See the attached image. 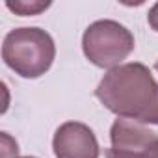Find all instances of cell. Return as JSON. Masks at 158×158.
Wrapping results in <instances>:
<instances>
[{
  "label": "cell",
  "instance_id": "cell-3",
  "mask_svg": "<svg viewBox=\"0 0 158 158\" xmlns=\"http://www.w3.org/2000/svg\"><path fill=\"white\" fill-rule=\"evenodd\" d=\"M82 50L93 65L101 69H114L119 67L134 50V35L117 21H95L82 35Z\"/></svg>",
  "mask_w": 158,
  "mask_h": 158
},
{
  "label": "cell",
  "instance_id": "cell-1",
  "mask_svg": "<svg viewBox=\"0 0 158 158\" xmlns=\"http://www.w3.org/2000/svg\"><path fill=\"white\" fill-rule=\"evenodd\" d=\"M95 97L112 114L143 125L156 104L158 82L143 63H123L102 76L95 89Z\"/></svg>",
  "mask_w": 158,
  "mask_h": 158
},
{
  "label": "cell",
  "instance_id": "cell-4",
  "mask_svg": "<svg viewBox=\"0 0 158 158\" xmlns=\"http://www.w3.org/2000/svg\"><path fill=\"white\" fill-rule=\"evenodd\" d=\"M56 158H99V141L93 130L78 121H67L58 127L52 139Z\"/></svg>",
  "mask_w": 158,
  "mask_h": 158
},
{
  "label": "cell",
  "instance_id": "cell-11",
  "mask_svg": "<svg viewBox=\"0 0 158 158\" xmlns=\"http://www.w3.org/2000/svg\"><path fill=\"white\" fill-rule=\"evenodd\" d=\"M21 158H35V156H21Z\"/></svg>",
  "mask_w": 158,
  "mask_h": 158
},
{
  "label": "cell",
  "instance_id": "cell-8",
  "mask_svg": "<svg viewBox=\"0 0 158 158\" xmlns=\"http://www.w3.org/2000/svg\"><path fill=\"white\" fill-rule=\"evenodd\" d=\"M147 21H149V24H151V28L154 30V32H158V2L149 10V15H147Z\"/></svg>",
  "mask_w": 158,
  "mask_h": 158
},
{
  "label": "cell",
  "instance_id": "cell-5",
  "mask_svg": "<svg viewBox=\"0 0 158 158\" xmlns=\"http://www.w3.org/2000/svg\"><path fill=\"white\" fill-rule=\"evenodd\" d=\"M110 141L115 151L158 158V134L138 121L125 117L115 119L110 128Z\"/></svg>",
  "mask_w": 158,
  "mask_h": 158
},
{
  "label": "cell",
  "instance_id": "cell-10",
  "mask_svg": "<svg viewBox=\"0 0 158 158\" xmlns=\"http://www.w3.org/2000/svg\"><path fill=\"white\" fill-rule=\"evenodd\" d=\"M154 69H156V71H158V61H156V63H154Z\"/></svg>",
  "mask_w": 158,
  "mask_h": 158
},
{
  "label": "cell",
  "instance_id": "cell-9",
  "mask_svg": "<svg viewBox=\"0 0 158 158\" xmlns=\"http://www.w3.org/2000/svg\"><path fill=\"white\" fill-rule=\"evenodd\" d=\"M143 125H158V99H156V104L152 106V110L149 112V115L145 117Z\"/></svg>",
  "mask_w": 158,
  "mask_h": 158
},
{
  "label": "cell",
  "instance_id": "cell-6",
  "mask_svg": "<svg viewBox=\"0 0 158 158\" xmlns=\"http://www.w3.org/2000/svg\"><path fill=\"white\" fill-rule=\"evenodd\" d=\"M6 6H8V10L26 17V15H37V13L45 11L50 6V2H23L21 0V2H6Z\"/></svg>",
  "mask_w": 158,
  "mask_h": 158
},
{
  "label": "cell",
  "instance_id": "cell-2",
  "mask_svg": "<svg viewBox=\"0 0 158 158\" xmlns=\"http://www.w3.org/2000/svg\"><path fill=\"white\" fill-rule=\"evenodd\" d=\"M54 56V39L41 28H15L4 37L2 60L23 78H39L45 74Z\"/></svg>",
  "mask_w": 158,
  "mask_h": 158
},
{
  "label": "cell",
  "instance_id": "cell-7",
  "mask_svg": "<svg viewBox=\"0 0 158 158\" xmlns=\"http://www.w3.org/2000/svg\"><path fill=\"white\" fill-rule=\"evenodd\" d=\"M106 158H151L145 154H134V152H123V151H115V149H106Z\"/></svg>",
  "mask_w": 158,
  "mask_h": 158
}]
</instances>
